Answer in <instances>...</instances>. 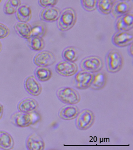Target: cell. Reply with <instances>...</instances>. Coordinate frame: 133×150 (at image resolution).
Listing matches in <instances>:
<instances>
[{"label":"cell","instance_id":"cell-1","mask_svg":"<svg viewBox=\"0 0 133 150\" xmlns=\"http://www.w3.org/2000/svg\"><path fill=\"white\" fill-rule=\"evenodd\" d=\"M77 15L74 9L66 8L61 11L60 17L57 22L58 29L64 32L72 28L77 21Z\"/></svg>","mask_w":133,"mask_h":150},{"label":"cell","instance_id":"cell-2","mask_svg":"<svg viewBox=\"0 0 133 150\" xmlns=\"http://www.w3.org/2000/svg\"><path fill=\"white\" fill-rule=\"evenodd\" d=\"M106 69L110 73L120 71L123 65V58L118 50L112 49L108 51L105 57Z\"/></svg>","mask_w":133,"mask_h":150},{"label":"cell","instance_id":"cell-3","mask_svg":"<svg viewBox=\"0 0 133 150\" xmlns=\"http://www.w3.org/2000/svg\"><path fill=\"white\" fill-rule=\"evenodd\" d=\"M57 97L61 102L68 105L77 104L80 102V95L76 89L69 87H61L56 93Z\"/></svg>","mask_w":133,"mask_h":150},{"label":"cell","instance_id":"cell-4","mask_svg":"<svg viewBox=\"0 0 133 150\" xmlns=\"http://www.w3.org/2000/svg\"><path fill=\"white\" fill-rule=\"evenodd\" d=\"M104 66L102 59L99 57L94 55L84 58L79 64L81 70L92 73L100 71Z\"/></svg>","mask_w":133,"mask_h":150},{"label":"cell","instance_id":"cell-5","mask_svg":"<svg viewBox=\"0 0 133 150\" xmlns=\"http://www.w3.org/2000/svg\"><path fill=\"white\" fill-rule=\"evenodd\" d=\"M94 120L95 116L93 112L89 109H83L80 111L76 117V127L81 131L87 130L92 126Z\"/></svg>","mask_w":133,"mask_h":150},{"label":"cell","instance_id":"cell-6","mask_svg":"<svg viewBox=\"0 0 133 150\" xmlns=\"http://www.w3.org/2000/svg\"><path fill=\"white\" fill-rule=\"evenodd\" d=\"M74 75L73 81L74 87L79 90H85L90 88L93 79L94 73L81 70Z\"/></svg>","mask_w":133,"mask_h":150},{"label":"cell","instance_id":"cell-7","mask_svg":"<svg viewBox=\"0 0 133 150\" xmlns=\"http://www.w3.org/2000/svg\"><path fill=\"white\" fill-rule=\"evenodd\" d=\"M10 122L18 127H28L34 122V117L31 113L18 111L14 113L10 118Z\"/></svg>","mask_w":133,"mask_h":150},{"label":"cell","instance_id":"cell-8","mask_svg":"<svg viewBox=\"0 0 133 150\" xmlns=\"http://www.w3.org/2000/svg\"><path fill=\"white\" fill-rule=\"evenodd\" d=\"M112 43L118 47L129 46L133 43V33L129 31H117L112 37Z\"/></svg>","mask_w":133,"mask_h":150},{"label":"cell","instance_id":"cell-9","mask_svg":"<svg viewBox=\"0 0 133 150\" xmlns=\"http://www.w3.org/2000/svg\"><path fill=\"white\" fill-rule=\"evenodd\" d=\"M132 7V3L131 1L118 0L114 3L110 14L112 17L116 19L129 13Z\"/></svg>","mask_w":133,"mask_h":150},{"label":"cell","instance_id":"cell-10","mask_svg":"<svg viewBox=\"0 0 133 150\" xmlns=\"http://www.w3.org/2000/svg\"><path fill=\"white\" fill-rule=\"evenodd\" d=\"M55 69L59 75L64 77H69L74 75L78 72V68L75 62L64 60L57 64Z\"/></svg>","mask_w":133,"mask_h":150},{"label":"cell","instance_id":"cell-11","mask_svg":"<svg viewBox=\"0 0 133 150\" xmlns=\"http://www.w3.org/2000/svg\"><path fill=\"white\" fill-rule=\"evenodd\" d=\"M33 61L34 64L38 67H47L55 63L56 57L52 52L43 51L34 56Z\"/></svg>","mask_w":133,"mask_h":150},{"label":"cell","instance_id":"cell-12","mask_svg":"<svg viewBox=\"0 0 133 150\" xmlns=\"http://www.w3.org/2000/svg\"><path fill=\"white\" fill-rule=\"evenodd\" d=\"M24 87L25 91L32 96H39L42 92V86L35 76L32 75L28 76L25 79Z\"/></svg>","mask_w":133,"mask_h":150},{"label":"cell","instance_id":"cell-13","mask_svg":"<svg viewBox=\"0 0 133 150\" xmlns=\"http://www.w3.org/2000/svg\"><path fill=\"white\" fill-rule=\"evenodd\" d=\"M133 28L132 12H130L116 18L115 23V28L117 31H129L132 30Z\"/></svg>","mask_w":133,"mask_h":150},{"label":"cell","instance_id":"cell-14","mask_svg":"<svg viewBox=\"0 0 133 150\" xmlns=\"http://www.w3.org/2000/svg\"><path fill=\"white\" fill-rule=\"evenodd\" d=\"M61 11L56 7L44 8L40 12V17L43 21L53 23L57 21L60 17Z\"/></svg>","mask_w":133,"mask_h":150},{"label":"cell","instance_id":"cell-15","mask_svg":"<svg viewBox=\"0 0 133 150\" xmlns=\"http://www.w3.org/2000/svg\"><path fill=\"white\" fill-rule=\"evenodd\" d=\"M25 145L27 150H43L45 144L43 139L36 133L31 134L25 141Z\"/></svg>","mask_w":133,"mask_h":150},{"label":"cell","instance_id":"cell-16","mask_svg":"<svg viewBox=\"0 0 133 150\" xmlns=\"http://www.w3.org/2000/svg\"><path fill=\"white\" fill-rule=\"evenodd\" d=\"M79 112V108L77 106L68 105L62 107L60 109L58 116L63 120H72L76 118Z\"/></svg>","mask_w":133,"mask_h":150},{"label":"cell","instance_id":"cell-17","mask_svg":"<svg viewBox=\"0 0 133 150\" xmlns=\"http://www.w3.org/2000/svg\"><path fill=\"white\" fill-rule=\"evenodd\" d=\"M38 107V103L36 100L31 98H27L19 102L17 109L18 111L22 112L32 113L37 110Z\"/></svg>","mask_w":133,"mask_h":150},{"label":"cell","instance_id":"cell-18","mask_svg":"<svg viewBox=\"0 0 133 150\" xmlns=\"http://www.w3.org/2000/svg\"><path fill=\"white\" fill-rule=\"evenodd\" d=\"M17 20L22 23H27L31 20L32 11L29 6L26 4L21 5L16 12Z\"/></svg>","mask_w":133,"mask_h":150},{"label":"cell","instance_id":"cell-19","mask_svg":"<svg viewBox=\"0 0 133 150\" xmlns=\"http://www.w3.org/2000/svg\"><path fill=\"white\" fill-rule=\"evenodd\" d=\"M107 79L106 73L102 72H97L94 74L93 79L90 88L94 91L101 90L106 86Z\"/></svg>","mask_w":133,"mask_h":150},{"label":"cell","instance_id":"cell-20","mask_svg":"<svg viewBox=\"0 0 133 150\" xmlns=\"http://www.w3.org/2000/svg\"><path fill=\"white\" fill-rule=\"evenodd\" d=\"M14 28L20 37L25 39L31 37V26L29 23L18 22L15 24Z\"/></svg>","mask_w":133,"mask_h":150},{"label":"cell","instance_id":"cell-21","mask_svg":"<svg viewBox=\"0 0 133 150\" xmlns=\"http://www.w3.org/2000/svg\"><path fill=\"white\" fill-rule=\"evenodd\" d=\"M14 141L11 135L6 131H0V149L11 150L14 146Z\"/></svg>","mask_w":133,"mask_h":150},{"label":"cell","instance_id":"cell-22","mask_svg":"<svg viewBox=\"0 0 133 150\" xmlns=\"http://www.w3.org/2000/svg\"><path fill=\"white\" fill-rule=\"evenodd\" d=\"M62 57L65 61L75 62L78 60L79 54L78 50L76 47L68 46L62 51Z\"/></svg>","mask_w":133,"mask_h":150},{"label":"cell","instance_id":"cell-23","mask_svg":"<svg viewBox=\"0 0 133 150\" xmlns=\"http://www.w3.org/2000/svg\"><path fill=\"white\" fill-rule=\"evenodd\" d=\"M27 43L31 50L36 52L42 50L45 47L44 40L42 37L31 36L27 39Z\"/></svg>","mask_w":133,"mask_h":150},{"label":"cell","instance_id":"cell-24","mask_svg":"<svg viewBox=\"0 0 133 150\" xmlns=\"http://www.w3.org/2000/svg\"><path fill=\"white\" fill-rule=\"evenodd\" d=\"M35 77L41 82L49 81L52 76L51 70L47 67H38L34 72Z\"/></svg>","mask_w":133,"mask_h":150},{"label":"cell","instance_id":"cell-25","mask_svg":"<svg viewBox=\"0 0 133 150\" xmlns=\"http://www.w3.org/2000/svg\"><path fill=\"white\" fill-rule=\"evenodd\" d=\"M118 0H98L97 9L102 14L107 15L110 14L113 5Z\"/></svg>","mask_w":133,"mask_h":150},{"label":"cell","instance_id":"cell-26","mask_svg":"<svg viewBox=\"0 0 133 150\" xmlns=\"http://www.w3.org/2000/svg\"><path fill=\"white\" fill-rule=\"evenodd\" d=\"M31 36L43 37L47 32V27L42 21H38L34 22L31 25Z\"/></svg>","mask_w":133,"mask_h":150},{"label":"cell","instance_id":"cell-27","mask_svg":"<svg viewBox=\"0 0 133 150\" xmlns=\"http://www.w3.org/2000/svg\"><path fill=\"white\" fill-rule=\"evenodd\" d=\"M21 3V0H8L4 4L3 10L4 13L7 15L15 13Z\"/></svg>","mask_w":133,"mask_h":150},{"label":"cell","instance_id":"cell-28","mask_svg":"<svg viewBox=\"0 0 133 150\" xmlns=\"http://www.w3.org/2000/svg\"><path fill=\"white\" fill-rule=\"evenodd\" d=\"M98 0H80L82 7L85 11L92 12L97 9Z\"/></svg>","mask_w":133,"mask_h":150},{"label":"cell","instance_id":"cell-29","mask_svg":"<svg viewBox=\"0 0 133 150\" xmlns=\"http://www.w3.org/2000/svg\"><path fill=\"white\" fill-rule=\"evenodd\" d=\"M58 1L59 0H38V3L41 7L45 8L55 6Z\"/></svg>","mask_w":133,"mask_h":150},{"label":"cell","instance_id":"cell-30","mask_svg":"<svg viewBox=\"0 0 133 150\" xmlns=\"http://www.w3.org/2000/svg\"><path fill=\"white\" fill-rule=\"evenodd\" d=\"M10 34V30L9 28L5 24L0 23V39H5Z\"/></svg>","mask_w":133,"mask_h":150},{"label":"cell","instance_id":"cell-31","mask_svg":"<svg viewBox=\"0 0 133 150\" xmlns=\"http://www.w3.org/2000/svg\"><path fill=\"white\" fill-rule=\"evenodd\" d=\"M128 54H129L130 56L133 57V43L131 44L130 45L128 46Z\"/></svg>","mask_w":133,"mask_h":150},{"label":"cell","instance_id":"cell-32","mask_svg":"<svg viewBox=\"0 0 133 150\" xmlns=\"http://www.w3.org/2000/svg\"><path fill=\"white\" fill-rule=\"evenodd\" d=\"M4 113V107L1 103H0V120L3 117Z\"/></svg>","mask_w":133,"mask_h":150},{"label":"cell","instance_id":"cell-33","mask_svg":"<svg viewBox=\"0 0 133 150\" xmlns=\"http://www.w3.org/2000/svg\"><path fill=\"white\" fill-rule=\"evenodd\" d=\"M2 50V45L1 43V41H0V52H1Z\"/></svg>","mask_w":133,"mask_h":150},{"label":"cell","instance_id":"cell-34","mask_svg":"<svg viewBox=\"0 0 133 150\" xmlns=\"http://www.w3.org/2000/svg\"><path fill=\"white\" fill-rule=\"evenodd\" d=\"M2 1H3V0H0V3H1V2Z\"/></svg>","mask_w":133,"mask_h":150},{"label":"cell","instance_id":"cell-35","mask_svg":"<svg viewBox=\"0 0 133 150\" xmlns=\"http://www.w3.org/2000/svg\"><path fill=\"white\" fill-rule=\"evenodd\" d=\"M122 1H131V0H122Z\"/></svg>","mask_w":133,"mask_h":150}]
</instances>
